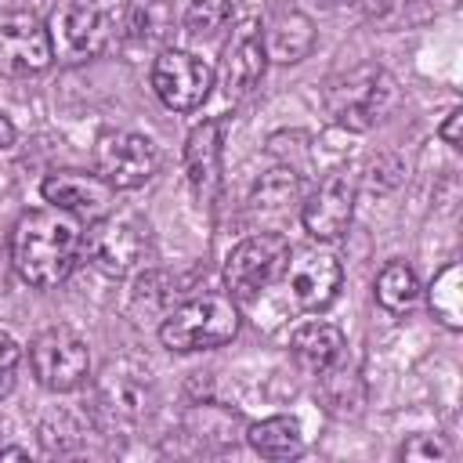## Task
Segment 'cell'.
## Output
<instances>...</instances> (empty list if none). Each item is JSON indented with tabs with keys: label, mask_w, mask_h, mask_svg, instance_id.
Returning a JSON list of instances; mask_svg holds the SVG:
<instances>
[{
	"label": "cell",
	"mask_w": 463,
	"mask_h": 463,
	"mask_svg": "<svg viewBox=\"0 0 463 463\" xmlns=\"http://www.w3.org/2000/svg\"><path fill=\"white\" fill-rule=\"evenodd\" d=\"M83 257V228L80 217L40 206L25 210L11 228V264L22 282L36 289H51L72 275Z\"/></svg>",
	"instance_id": "cell-1"
},
{
	"label": "cell",
	"mask_w": 463,
	"mask_h": 463,
	"mask_svg": "<svg viewBox=\"0 0 463 463\" xmlns=\"http://www.w3.org/2000/svg\"><path fill=\"white\" fill-rule=\"evenodd\" d=\"M398 105L394 76L376 61H358L344 72H333L322 87V109L333 127L365 134L380 127Z\"/></svg>",
	"instance_id": "cell-2"
},
{
	"label": "cell",
	"mask_w": 463,
	"mask_h": 463,
	"mask_svg": "<svg viewBox=\"0 0 463 463\" xmlns=\"http://www.w3.org/2000/svg\"><path fill=\"white\" fill-rule=\"evenodd\" d=\"M239 333V307L228 293H199L170 307L159 322V340L170 351H210Z\"/></svg>",
	"instance_id": "cell-3"
},
{
	"label": "cell",
	"mask_w": 463,
	"mask_h": 463,
	"mask_svg": "<svg viewBox=\"0 0 463 463\" xmlns=\"http://www.w3.org/2000/svg\"><path fill=\"white\" fill-rule=\"evenodd\" d=\"M83 253L90 264L112 279L130 275L148 257V224L137 213H105L83 232Z\"/></svg>",
	"instance_id": "cell-4"
},
{
	"label": "cell",
	"mask_w": 463,
	"mask_h": 463,
	"mask_svg": "<svg viewBox=\"0 0 463 463\" xmlns=\"http://www.w3.org/2000/svg\"><path fill=\"white\" fill-rule=\"evenodd\" d=\"M29 369L40 387L65 394L87 383L90 376V347L83 336H76L65 326H51L33 336L29 344Z\"/></svg>",
	"instance_id": "cell-5"
},
{
	"label": "cell",
	"mask_w": 463,
	"mask_h": 463,
	"mask_svg": "<svg viewBox=\"0 0 463 463\" xmlns=\"http://www.w3.org/2000/svg\"><path fill=\"white\" fill-rule=\"evenodd\" d=\"M159 148L137 130H105L94 141V174L116 192L148 184L159 174Z\"/></svg>",
	"instance_id": "cell-6"
},
{
	"label": "cell",
	"mask_w": 463,
	"mask_h": 463,
	"mask_svg": "<svg viewBox=\"0 0 463 463\" xmlns=\"http://www.w3.org/2000/svg\"><path fill=\"white\" fill-rule=\"evenodd\" d=\"M289 260V242L279 232H257L232 246L224 260V286L232 300H253L264 286H271Z\"/></svg>",
	"instance_id": "cell-7"
},
{
	"label": "cell",
	"mask_w": 463,
	"mask_h": 463,
	"mask_svg": "<svg viewBox=\"0 0 463 463\" xmlns=\"http://www.w3.org/2000/svg\"><path fill=\"white\" fill-rule=\"evenodd\" d=\"M51 61H54V43L47 22L18 7L0 11V76L11 80L36 76L51 69Z\"/></svg>",
	"instance_id": "cell-8"
},
{
	"label": "cell",
	"mask_w": 463,
	"mask_h": 463,
	"mask_svg": "<svg viewBox=\"0 0 463 463\" xmlns=\"http://www.w3.org/2000/svg\"><path fill=\"white\" fill-rule=\"evenodd\" d=\"M51 43L61 61H87L112 40V18L94 0H65L51 14Z\"/></svg>",
	"instance_id": "cell-9"
},
{
	"label": "cell",
	"mask_w": 463,
	"mask_h": 463,
	"mask_svg": "<svg viewBox=\"0 0 463 463\" xmlns=\"http://www.w3.org/2000/svg\"><path fill=\"white\" fill-rule=\"evenodd\" d=\"M213 72L210 65L181 47H163L152 58V90L174 112H192L210 98Z\"/></svg>",
	"instance_id": "cell-10"
},
{
	"label": "cell",
	"mask_w": 463,
	"mask_h": 463,
	"mask_svg": "<svg viewBox=\"0 0 463 463\" xmlns=\"http://www.w3.org/2000/svg\"><path fill=\"white\" fill-rule=\"evenodd\" d=\"M148 373L130 365H109L94 387V416L105 430H134L148 416Z\"/></svg>",
	"instance_id": "cell-11"
},
{
	"label": "cell",
	"mask_w": 463,
	"mask_h": 463,
	"mask_svg": "<svg viewBox=\"0 0 463 463\" xmlns=\"http://www.w3.org/2000/svg\"><path fill=\"white\" fill-rule=\"evenodd\" d=\"M354 195H358V184H354V174L336 166L329 170L318 188L300 203V221H304V232L318 242H336L347 228H351V217H354Z\"/></svg>",
	"instance_id": "cell-12"
},
{
	"label": "cell",
	"mask_w": 463,
	"mask_h": 463,
	"mask_svg": "<svg viewBox=\"0 0 463 463\" xmlns=\"http://www.w3.org/2000/svg\"><path fill=\"white\" fill-rule=\"evenodd\" d=\"M264 69H268V54L260 43V25L253 18H246L232 29V36L221 47L217 87L228 101H242L257 90V83L264 80Z\"/></svg>",
	"instance_id": "cell-13"
},
{
	"label": "cell",
	"mask_w": 463,
	"mask_h": 463,
	"mask_svg": "<svg viewBox=\"0 0 463 463\" xmlns=\"http://www.w3.org/2000/svg\"><path fill=\"white\" fill-rule=\"evenodd\" d=\"M286 282H289V293L297 297L300 307L322 311V307H329L336 300L340 282H344V268H340L336 253H329L322 246H307V250L289 253Z\"/></svg>",
	"instance_id": "cell-14"
},
{
	"label": "cell",
	"mask_w": 463,
	"mask_h": 463,
	"mask_svg": "<svg viewBox=\"0 0 463 463\" xmlns=\"http://www.w3.org/2000/svg\"><path fill=\"white\" fill-rule=\"evenodd\" d=\"M40 195L72 213V217H87V221H98L112 210V199H116V188L105 184L98 174H87V170H54L40 181Z\"/></svg>",
	"instance_id": "cell-15"
},
{
	"label": "cell",
	"mask_w": 463,
	"mask_h": 463,
	"mask_svg": "<svg viewBox=\"0 0 463 463\" xmlns=\"http://www.w3.org/2000/svg\"><path fill=\"white\" fill-rule=\"evenodd\" d=\"M221 145H224V123L221 119H203L192 127L184 141V174L188 188L199 206L213 210L217 192H221Z\"/></svg>",
	"instance_id": "cell-16"
},
{
	"label": "cell",
	"mask_w": 463,
	"mask_h": 463,
	"mask_svg": "<svg viewBox=\"0 0 463 463\" xmlns=\"http://www.w3.org/2000/svg\"><path fill=\"white\" fill-rule=\"evenodd\" d=\"M257 25H260V43H264L268 61L293 65L315 51V22L300 7L279 4Z\"/></svg>",
	"instance_id": "cell-17"
},
{
	"label": "cell",
	"mask_w": 463,
	"mask_h": 463,
	"mask_svg": "<svg viewBox=\"0 0 463 463\" xmlns=\"http://www.w3.org/2000/svg\"><path fill=\"white\" fill-rule=\"evenodd\" d=\"M174 33L170 0H127L123 7V40L137 51H163Z\"/></svg>",
	"instance_id": "cell-18"
},
{
	"label": "cell",
	"mask_w": 463,
	"mask_h": 463,
	"mask_svg": "<svg viewBox=\"0 0 463 463\" xmlns=\"http://www.w3.org/2000/svg\"><path fill=\"white\" fill-rule=\"evenodd\" d=\"M289 347H293V358L307 373L326 376L340 362V354H344V333L336 326H329V322H307V326H300L293 333Z\"/></svg>",
	"instance_id": "cell-19"
},
{
	"label": "cell",
	"mask_w": 463,
	"mask_h": 463,
	"mask_svg": "<svg viewBox=\"0 0 463 463\" xmlns=\"http://www.w3.org/2000/svg\"><path fill=\"white\" fill-rule=\"evenodd\" d=\"M246 441L264 459H293L304 452V434L293 416H264L246 427Z\"/></svg>",
	"instance_id": "cell-20"
},
{
	"label": "cell",
	"mask_w": 463,
	"mask_h": 463,
	"mask_svg": "<svg viewBox=\"0 0 463 463\" xmlns=\"http://www.w3.org/2000/svg\"><path fill=\"white\" fill-rule=\"evenodd\" d=\"M293 203H300V177L286 166L260 174V181L253 184V195H250V210L257 217H286L293 210Z\"/></svg>",
	"instance_id": "cell-21"
},
{
	"label": "cell",
	"mask_w": 463,
	"mask_h": 463,
	"mask_svg": "<svg viewBox=\"0 0 463 463\" xmlns=\"http://www.w3.org/2000/svg\"><path fill=\"white\" fill-rule=\"evenodd\" d=\"M373 293H376V304L383 311L402 315V311H409L420 300V279H416V271L409 264L391 260V264L380 268V275L373 282Z\"/></svg>",
	"instance_id": "cell-22"
},
{
	"label": "cell",
	"mask_w": 463,
	"mask_h": 463,
	"mask_svg": "<svg viewBox=\"0 0 463 463\" xmlns=\"http://www.w3.org/2000/svg\"><path fill=\"white\" fill-rule=\"evenodd\" d=\"M430 311L449 326V329H459L463 326V271L459 264H445L434 282H430Z\"/></svg>",
	"instance_id": "cell-23"
},
{
	"label": "cell",
	"mask_w": 463,
	"mask_h": 463,
	"mask_svg": "<svg viewBox=\"0 0 463 463\" xmlns=\"http://www.w3.org/2000/svg\"><path fill=\"white\" fill-rule=\"evenodd\" d=\"M232 18V0H188L184 7V33L195 40L217 36Z\"/></svg>",
	"instance_id": "cell-24"
},
{
	"label": "cell",
	"mask_w": 463,
	"mask_h": 463,
	"mask_svg": "<svg viewBox=\"0 0 463 463\" xmlns=\"http://www.w3.org/2000/svg\"><path fill=\"white\" fill-rule=\"evenodd\" d=\"M402 459H416V463H430V459H445L449 456V445L438 438V434H412L402 449H398Z\"/></svg>",
	"instance_id": "cell-25"
},
{
	"label": "cell",
	"mask_w": 463,
	"mask_h": 463,
	"mask_svg": "<svg viewBox=\"0 0 463 463\" xmlns=\"http://www.w3.org/2000/svg\"><path fill=\"white\" fill-rule=\"evenodd\" d=\"M18 362H22V347H18V340H14L7 329H0V398L14 387Z\"/></svg>",
	"instance_id": "cell-26"
},
{
	"label": "cell",
	"mask_w": 463,
	"mask_h": 463,
	"mask_svg": "<svg viewBox=\"0 0 463 463\" xmlns=\"http://www.w3.org/2000/svg\"><path fill=\"white\" fill-rule=\"evenodd\" d=\"M459 123H463V109H452V112L445 116V123L438 127V134H441V141H445V145H452V148H459V145H463V134H459Z\"/></svg>",
	"instance_id": "cell-27"
},
{
	"label": "cell",
	"mask_w": 463,
	"mask_h": 463,
	"mask_svg": "<svg viewBox=\"0 0 463 463\" xmlns=\"http://www.w3.org/2000/svg\"><path fill=\"white\" fill-rule=\"evenodd\" d=\"M14 145V123L7 112H0V152H7Z\"/></svg>",
	"instance_id": "cell-28"
},
{
	"label": "cell",
	"mask_w": 463,
	"mask_h": 463,
	"mask_svg": "<svg viewBox=\"0 0 463 463\" xmlns=\"http://www.w3.org/2000/svg\"><path fill=\"white\" fill-rule=\"evenodd\" d=\"M25 456H29V449H18V445L0 449V459H25Z\"/></svg>",
	"instance_id": "cell-29"
},
{
	"label": "cell",
	"mask_w": 463,
	"mask_h": 463,
	"mask_svg": "<svg viewBox=\"0 0 463 463\" xmlns=\"http://www.w3.org/2000/svg\"><path fill=\"white\" fill-rule=\"evenodd\" d=\"M326 4H351V0H326Z\"/></svg>",
	"instance_id": "cell-30"
}]
</instances>
